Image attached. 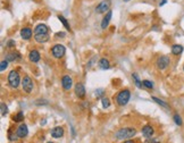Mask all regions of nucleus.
<instances>
[{
  "instance_id": "1",
  "label": "nucleus",
  "mask_w": 184,
  "mask_h": 143,
  "mask_svg": "<svg viewBox=\"0 0 184 143\" xmlns=\"http://www.w3.org/2000/svg\"><path fill=\"white\" fill-rule=\"evenodd\" d=\"M136 134V129L134 127H123L119 128L115 133V137L117 140H124V139H131Z\"/></svg>"
},
{
  "instance_id": "2",
  "label": "nucleus",
  "mask_w": 184,
  "mask_h": 143,
  "mask_svg": "<svg viewBox=\"0 0 184 143\" xmlns=\"http://www.w3.org/2000/svg\"><path fill=\"white\" fill-rule=\"evenodd\" d=\"M130 98H131V92L128 89H124V90L119 91L116 95V103L120 107L123 106H126L127 102L130 101Z\"/></svg>"
},
{
  "instance_id": "3",
  "label": "nucleus",
  "mask_w": 184,
  "mask_h": 143,
  "mask_svg": "<svg viewBox=\"0 0 184 143\" xmlns=\"http://www.w3.org/2000/svg\"><path fill=\"white\" fill-rule=\"evenodd\" d=\"M8 83L13 89H17L21 84V79H19V74L17 71H11L8 74Z\"/></svg>"
},
{
  "instance_id": "4",
  "label": "nucleus",
  "mask_w": 184,
  "mask_h": 143,
  "mask_svg": "<svg viewBox=\"0 0 184 143\" xmlns=\"http://www.w3.org/2000/svg\"><path fill=\"white\" fill-rule=\"evenodd\" d=\"M65 52H66V48H65L63 44H55L51 48V55H53V58H63L65 56Z\"/></svg>"
},
{
  "instance_id": "5",
  "label": "nucleus",
  "mask_w": 184,
  "mask_h": 143,
  "mask_svg": "<svg viewBox=\"0 0 184 143\" xmlns=\"http://www.w3.org/2000/svg\"><path fill=\"white\" fill-rule=\"evenodd\" d=\"M169 64H170V59H169L168 56L158 57L157 61H156V66H157V68L158 69H160V71L166 69V68L169 66Z\"/></svg>"
},
{
  "instance_id": "6",
  "label": "nucleus",
  "mask_w": 184,
  "mask_h": 143,
  "mask_svg": "<svg viewBox=\"0 0 184 143\" xmlns=\"http://www.w3.org/2000/svg\"><path fill=\"white\" fill-rule=\"evenodd\" d=\"M22 87H23V91L24 92H26V93H31L32 90H33V82H32V79H31L30 76H24L22 79Z\"/></svg>"
},
{
  "instance_id": "7",
  "label": "nucleus",
  "mask_w": 184,
  "mask_h": 143,
  "mask_svg": "<svg viewBox=\"0 0 184 143\" xmlns=\"http://www.w3.org/2000/svg\"><path fill=\"white\" fill-rule=\"evenodd\" d=\"M110 4H112L110 0H102L96 8V13L97 14H106L110 9Z\"/></svg>"
},
{
  "instance_id": "8",
  "label": "nucleus",
  "mask_w": 184,
  "mask_h": 143,
  "mask_svg": "<svg viewBox=\"0 0 184 143\" xmlns=\"http://www.w3.org/2000/svg\"><path fill=\"white\" fill-rule=\"evenodd\" d=\"M61 87L65 91H69L73 87V79L69 75H65L61 79Z\"/></svg>"
},
{
  "instance_id": "9",
  "label": "nucleus",
  "mask_w": 184,
  "mask_h": 143,
  "mask_svg": "<svg viewBox=\"0 0 184 143\" xmlns=\"http://www.w3.org/2000/svg\"><path fill=\"white\" fill-rule=\"evenodd\" d=\"M27 134H29V128H27V126L25 124L19 125L18 128L16 129V135H17V137H19V139L26 137Z\"/></svg>"
},
{
  "instance_id": "10",
  "label": "nucleus",
  "mask_w": 184,
  "mask_h": 143,
  "mask_svg": "<svg viewBox=\"0 0 184 143\" xmlns=\"http://www.w3.org/2000/svg\"><path fill=\"white\" fill-rule=\"evenodd\" d=\"M74 91H75L76 97L79 99H83L85 97V87H84V85H83L82 83H76Z\"/></svg>"
},
{
  "instance_id": "11",
  "label": "nucleus",
  "mask_w": 184,
  "mask_h": 143,
  "mask_svg": "<svg viewBox=\"0 0 184 143\" xmlns=\"http://www.w3.org/2000/svg\"><path fill=\"white\" fill-rule=\"evenodd\" d=\"M141 133H142V135L144 136L146 139H149V137H152V135H154V133H155V129L151 125H146V126L142 127Z\"/></svg>"
},
{
  "instance_id": "12",
  "label": "nucleus",
  "mask_w": 184,
  "mask_h": 143,
  "mask_svg": "<svg viewBox=\"0 0 184 143\" xmlns=\"http://www.w3.org/2000/svg\"><path fill=\"white\" fill-rule=\"evenodd\" d=\"M64 133H65V131L61 126H56V127H53V129H51L50 134H51V136L55 137V139H60V137L64 136Z\"/></svg>"
},
{
  "instance_id": "13",
  "label": "nucleus",
  "mask_w": 184,
  "mask_h": 143,
  "mask_svg": "<svg viewBox=\"0 0 184 143\" xmlns=\"http://www.w3.org/2000/svg\"><path fill=\"white\" fill-rule=\"evenodd\" d=\"M112 16H113V11L109 9V10L106 13L105 17H104L102 21H101V29L102 30H106V29L108 27L109 22H110V19H112Z\"/></svg>"
},
{
  "instance_id": "14",
  "label": "nucleus",
  "mask_w": 184,
  "mask_h": 143,
  "mask_svg": "<svg viewBox=\"0 0 184 143\" xmlns=\"http://www.w3.org/2000/svg\"><path fill=\"white\" fill-rule=\"evenodd\" d=\"M29 59H30V61H32V63H38V61H40V59H41L40 52L35 49L31 50L30 53H29Z\"/></svg>"
},
{
  "instance_id": "15",
  "label": "nucleus",
  "mask_w": 184,
  "mask_h": 143,
  "mask_svg": "<svg viewBox=\"0 0 184 143\" xmlns=\"http://www.w3.org/2000/svg\"><path fill=\"white\" fill-rule=\"evenodd\" d=\"M32 34H33V32H32L30 27H23L21 30V37H22L23 40H26V41L30 40L32 38Z\"/></svg>"
},
{
  "instance_id": "16",
  "label": "nucleus",
  "mask_w": 184,
  "mask_h": 143,
  "mask_svg": "<svg viewBox=\"0 0 184 143\" xmlns=\"http://www.w3.org/2000/svg\"><path fill=\"white\" fill-rule=\"evenodd\" d=\"M49 29L45 24H39L34 29V34H48Z\"/></svg>"
},
{
  "instance_id": "17",
  "label": "nucleus",
  "mask_w": 184,
  "mask_h": 143,
  "mask_svg": "<svg viewBox=\"0 0 184 143\" xmlns=\"http://www.w3.org/2000/svg\"><path fill=\"white\" fill-rule=\"evenodd\" d=\"M49 39L48 34H34V40L38 43H45L49 41Z\"/></svg>"
},
{
  "instance_id": "18",
  "label": "nucleus",
  "mask_w": 184,
  "mask_h": 143,
  "mask_svg": "<svg viewBox=\"0 0 184 143\" xmlns=\"http://www.w3.org/2000/svg\"><path fill=\"white\" fill-rule=\"evenodd\" d=\"M182 52H183V45H181V44L172 45V53H173V55H175V56H180Z\"/></svg>"
},
{
  "instance_id": "19",
  "label": "nucleus",
  "mask_w": 184,
  "mask_h": 143,
  "mask_svg": "<svg viewBox=\"0 0 184 143\" xmlns=\"http://www.w3.org/2000/svg\"><path fill=\"white\" fill-rule=\"evenodd\" d=\"M99 67L101 68V69H108L110 67V63H109L108 59H106V58H101L100 60H99Z\"/></svg>"
},
{
  "instance_id": "20",
  "label": "nucleus",
  "mask_w": 184,
  "mask_h": 143,
  "mask_svg": "<svg viewBox=\"0 0 184 143\" xmlns=\"http://www.w3.org/2000/svg\"><path fill=\"white\" fill-rule=\"evenodd\" d=\"M17 58H18V59L21 58L18 53L10 52V53H7V55H6V60H8L9 63H10V61H15L16 59H17Z\"/></svg>"
},
{
  "instance_id": "21",
  "label": "nucleus",
  "mask_w": 184,
  "mask_h": 143,
  "mask_svg": "<svg viewBox=\"0 0 184 143\" xmlns=\"http://www.w3.org/2000/svg\"><path fill=\"white\" fill-rule=\"evenodd\" d=\"M132 79H133V81H134V83H135L136 87H139V89H142L143 84H142V82L140 81L139 76H138V74H136V73H133V74H132Z\"/></svg>"
},
{
  "instance_id": "22",
  "label": "nucleus",
  "mask_w": 184,
  "mask_h": 143,
  "mask_svg": "<svg viewBox=\"0 0 184 143\" xmlns=\"http://www.w3.org/2000/svg\"><path fill=\"white\" fill-rule=\"evenodd\" d=\"M152 100H154L155 102H156V103H158V105H160L162 106V107H164V108H166V109H168L169 108V106L167 105V103H166L165 101H162V99H159V98H157V97H152Z\"/></svg>"
},
{
  "instance_id": "23",
  "label": "nucleus",
  "mask_w": 184,
  "mask_h": 143,
  "mask_svg": "<svg viewBox=\"0 0 184 143\" xmlns=\"http://www.w3.org/2000/svg\"><path fill=\"white\" fill-rule=\"evenodd\" d=\"M23 119H24V115H23L22 111H19V113H17L16 115L13 116V121L15 122V123H19V122H22Z\"/></svg>"
},
{
  "instance_id": "24",
  "label": "nucleus",
  "mask_w": 184,
  "mask_h": 143,
  "mask_svg": "<svg viewBox=\"0 0 184 143\" xmlns=\"http://www.w3.org/2000/svg\"><path fill=\"white\" fill-rule=\"evenodd\" d=\"M58 19H59L60 22L63 23V25H64V26L66 27V30L71 31V26H69V24H68L67 19L65 18L64 16H60V15H58Z\"/></svg>"
},
{
  "instance_id": "25",
  "label": "nucleus",
  "mask_w": 184,
  "mask_h": 143,
  "mask_svg": "<svg viewBox=\"0 0 184 143\" xmlns=\"http://www.w3.org/2000/svg\"><path fill=\"white\" fill-rule=\"evenodd\" d=\"M142 84H143V87H146L147 89H150V90H152V89H154V83L151 82V81H148V79H143Z\"/></svg>"
},
{
  "instance_id": "26",
  "label": "nucleus",
  "mask_w": 184,
  "mask_h": 143,
  "mask_svg": "<svg viewBox=\"0 0 184 143\" xmlns=\"http://www.w3.org/2000/svg\"><path fill=\"white\" fill-rule=\"evenodd\" d=\"M173 118H174V122H175V124L178 125V126H182V124H183V122H182V118H181L180 115H177V114H175Z\"/></svg>"
},
{
  "instance_id": "27",
  "label": "nucleus",
  "mask_w": 184,
  "mask_h": 143,
  "mask_svg": "<svg viewBox=\"0 0 184 143\" xmlns=\"http://www.w3.org/2000/svg\"><path fill=\"white\" fill-rule=\"evenodd\" d=\"M101 105H102V107L104 108H108L109 106H110V100H109L108 98H102L101 99Z\"/></svg>"
},
{
  "instance_id": "28",
  "label": "nucleus",
  "mask_w": 184,
  "mask_h": 143,
  "mask_svg": "<svg viewBox=\"0 0 184 143\" xmlns=\"http://www.w3.org/2000/svg\"><path fill=\"white\" fill-rule=\"evenodd\" d=\"M8 63H9V61L6 60V59H5V60L1 61V64H0V65H1V66H0V71H1V72H4L5 69H6V68L8 67Z\"/></svg>"
},
{
  "instance_id": "29",
  "label": "nucleus",
  "mask_w": 184,
  "mask_h": 143,
  "mask_svg": "<svg viewBox=\"0 0 184 143\" xmlns=\"http://www.w3.org/2000/svg\"><path fill=\"white\" fill-rule=\"evenodd\" d=\"M7 106L5 105L4 102H2V103H1V116H5V115H6V114H7Z\"/></svg>"
},
{
  "instance_id": "30",
  "label": "nucleus",
  "mask_w": 184,
  "mask_h": 143,
  "mask_svg": "<svg viewBox=\"0 0 184 143\" xmlns=\"http://www.w3.org/2000/svg\"><path fill=\"white\" fill-rule=\"evenodd\" d=\"M65 35H66L65 32H57V33L55 34V37H56L57 39H63L65 38Z\"/></svg>"
},
{
  "instance_id": "31",
  "label": "nucleus",
  "mask_w": 184,
  "mask_h": 143,
  "mask_svg": "<svg viewBox=\"0 0 184 143\" xmlns=\"http://www.w3.org/2000/svg\"><path fill=\"white\" fill-rule=\"evenodd\" d=\"M146 143H160V142L158 140L154 139V137H149V139H147Z\"/></svg>"
},
{
  "instance_id": "32",
  "label": "nucleus",
  "mask_w": 184,
  "mask_h": 143,
  "mask_svg": "<svg viewBox=\"0 0 184 143\" xmlns=\"http://www.w3.org/2000/svg\"><path fill=\"white\" fill-rule=\"evenodd\" d=\"M102 94H104V90H102V89H99V90L96 91V97H97V98H100Z\"/></svg>"
},
{
  "instance_id": "33",
  "label": "nucleus",
  "mask_w": 184,
  "mask_h": 143,
  "mask_svg": "<svg viewBox=\"0 0 184 143\" xmlns=\"http://www.w3.org/2000/svg\"><path fill=\"white\" fill-rule=\"evenodd\" d=\"M7 47L8 48H13V47H15V41L14 40H9L7 42Z\"/></svg>"
},
{
  "instance_id": "34",
  "label": "nucleus",
  "mask_w": 184,
  "mask_h": 143,
  "mask_svg": "<svg viewBox=\"0 0 184 143\" xmlns=\"http://www.w3.org/2000/svg\"><path fill=\"white\" fill-rule=\"evenodd\" d=\"M16 136L17 135H13V134H10V135H9V140H10V141H14V140L16 139Z\"/></svg>"
},
{
  "instance_id": "35",
  "label": "nucleus",
  "mask_w": 184,
  "mask_h": 143,
  "mask_svg": "<svg viewBox=\"0 0 184 143\" xmlns=\"http://www.w3.org/2000/svg\"><path fill=\"white\" fill-rule=\"evenodd\" d=\"M166 1H167V0H160V2H159V6H162V5H165Z\"/></svg>"
},
{
  "instance_id": "36",
  "label": "nucleus",
  "mask_w": 184,
  "mask_h": 143,
  "mask_svg": "<svg viewBox=\"0 0 184 143\" xmlns=\"http://www.w3.org/2000/svg\"><path fill=\"white\" fill-rule=\"evenodd\" d=\"M123 143H135V142L132 141V140H127V141H125V142H123Z\"/></svg>"
},
{
  "instance_id": "37",
  "label": "nucleus",
  "mask_w": 184,
  "mask_h": 143,
  "mask_svg": "<svg viewBox=\"0 0 184 143\" xmlns=\"http://www.w3.org/2000/svg\"><path fill=\"white\" fill-rule=\"evenodd\" d=\"M45 123H47V122H45V121H43V122H41V125H45Z\"/></svg>"
},
{
  "instance_id": "38",
  "label": "nucleus",
  "mask_w": 184,
  "mask_h": 143,
  "mask_svg": "<svg viewBox=\"0 0 184 143\" xmlns=\"http://www.w3.org/2000/svg\"><path fill=\"white\" fill-rule=\"evenodd\" d=\"M124 1H125V2H127V1H130V0H124Z\"/></svg>"
},
{
  "instance_id": "39",
  "label": "nucleus",
  "mask_w": 184,
  "mask_h": 143,
  "mask_svg": "<svg viewBox=\"0 0 184 143\" xmlns=\"http://www.w3.org/2000/svg\"><path fill=\"white\" fill-rule=\"evenodd\" d=\"M47 143H53V142H47Z\"/></svg>"
},
{
  "instance_id": "40",
  "label": "nucleus",
  "mask_w": 184,
  "mask_h": 143,
  "mask_svg": "<svg viewBox=\"0 0 184 143\" xmlns=\"http://www.w3.org/2000/svg\"><path fill=\"white\" fill-rule=\"evenodd\" d=\"M183 71H184V66H183Z\"/></svg>"
}]
</instances>
